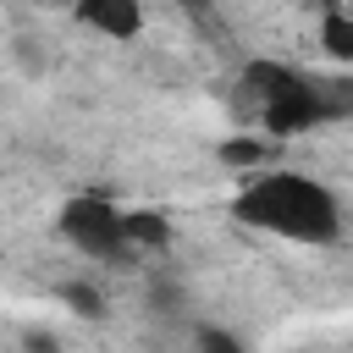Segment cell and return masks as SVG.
I'll list each match as a JSON object with an SVG mask.
<instances>
[{"label": "cell", "mask_w": 353, "mask_h": 353, "mask_svg": "<svg viewBox=\"0 0 353 353\" xmlns=\"http://www.w3.org/2000/svg\"><path fill=\"white\" fill-rule=\"evenodd\" d=\"M193 353H248L243 336H232L226 325H199L193 331Z\"/></svg>", "instance_id": "9c48e42d"}, {"label": "cell", "mask_w": 353, "mask_h": 353, "mask_svg": "<svg viewBox=\"0 0 353 353\" xmlns=\"http://www.w3.org/2000/svg\"><path fill=\"white\" fill-rule=\"evenodd\" d=\"M232 215L254 232L287 237V243H336L342 237V204L325 182L303 176V171H254L237 199Z\"/></svg>", "instance_id": "6da1fadb"}, {"label": "cell", "mask_w": 353, "mask_h": 353, "mask_svg": "<svg viewBox=\"0 0 353 353\" xmlns=\"http://www.w3.org/2000/svg\"><path fill=\"white\" fill-rule=\"evenodd\" d=\"M127 237H132V248H165L171 226L160 210H127Z\"/></svg>", "instance_id": "5b68a950"}, {"label": "cell", "mask_w": 353, "mask_h": 353, "mask_svg": "<svg viewBox=\"0 0 353 353\" xmlns=\"http://www.w3.org/2000/svg\"><path fill=\"white\" fill-rule=\"evenodd\" d=\"M61 237L83 254V259H127L132 254V237H127V210H116L110 199H94V193H77L61 204Z\"/></svg>", "instance_id": "7a4b0ae2"}, {"label": "cell", "mask_w": 353, "mask_h": 353, "mask_svg": "<svg viewBox=\"0 0 353 353\" xmlns=\"http://www.w3.org/2000/svg\"><path fill=\"white\" fill-rule=\"evenodd\" d=\"M182 6H188L193 17H204V6H210V0H182Z\"/></svg>", "instance_id": "7c38bea8"}, {"label": "cell", "mask_w": 353, "mask_h": 353, "mask_svg": "<svg viewBox=\"0 0 353 353\" xmlns=\"http://www.w3.org/2000/svg\"><path fill=\"white\" fill-rule=\"evenodd\" d=\"M314 99H320L325 121L353 116V77H314Z\"/></svg>", "instance_id": "8992f818"}, {"label": "cell", "mask_w": 353, "mask_h": 353, "mask_svg": "<svg viewBox=\"0 0 353 353\" xmlns=\"http://www.w3.org/2000/svg\"><path fill=\"white\" fill-rule=\"evenodd\" d=\"M61 298H66V303H77L83 314H105V298H99V287H83V281H72V287H61Z\"/></svg>", "instance_id": "30bf717a"}, {"label": "cell", "mask_w": 353, "mask_h": 353, "mask_svg": "<svg viewBox=\"0 0 353 353\" xmlns=\"http://www.w3.org/2000/svg\"><path fill=\"white\" fill-rule=\"evenodd\" d=\"M259 116H265V132H303V127H320L325 121V110H320V99H314V77H292L276 99H265L259 105Z\"/></svg>", "instance_id": "3957f363"}, {"label": "cell", "mask_w": 353, "mask_h": 353, "mask_svg": "<svg viewBox=\"0 0 353 353\" xmlns=\"http://www.w3.org/2000/svg\"><path fill=\"white\" fill-rule=\"evenodd\" d=\"M77 22H88L105 39H138L143 33V6L138 0H77Z\"/></svg>", "instance_id": "277c9868"}, {"label": "cell", "mask_w": 353, "mask_h": 353, "mask_svg": "<svg viewBox=\"0 0 353 353\" xmlns=\"http://www.w3.org/2000/svg\"><path fill=\"white\" fill-rule=\"evenodd\" d=\"M265 154H270L265 138H232V143H221V160H226V165H254V171H265Z\"/></svg>", "instance_id": "ba28073f"}, {"label": "cell", "mask_w": 353, "mask_h": 353, "mask_svg": "<svg viewBox=\"0 0 353 353\" xmlns=\"http://www.w3.org/2000/svg\"><path fill=\"white\" fill-rule=\"evenodd\" d=\"M320 44H325L336 61H353V11H325V22H320Z\"/></svg>", "instance_id": "52a82bcc"}, {"label": "cell", "mask_w": 353, "mask_h": 353, "mask_svg": "<svg viewBox=\"0 0 353 353\" xmlns=\"http://www.w3.org/2000/svg\"><path fill=\"white\" fill-rule=\"evenodd\" d=\"M28 353H55V336H39V331H28Z\"/></svg>", "instance_id": "8fae6325"}]
</instances>
